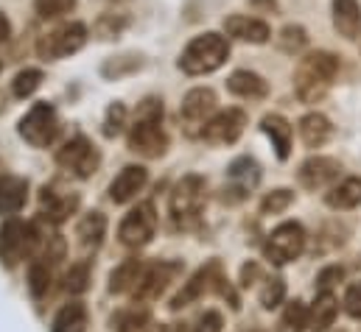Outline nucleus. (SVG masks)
<instances>
[{"label":"nucleus","instance_id":"obj_1","mask_svg":"<svg viewBox=\"0 0 361 332\" xmlns=\"http://www.w3.org/2000/svg\"><path fill=\"white\" fill-rule=\"evenodd\" d=\"M166 148H169V134L163 132V101L149 95L137 103L135 123L129 129V151L146 160H157L166 154Z\"/></svg>","mask_w":361,"mask_h":332},{"label":"nucleus","instance_id":"obj_2","mask_svg":"<svg viewBox=\"0 0 361 332\" xmlns=\"http://www.w3.org/2000/svg\"><path fill=\"white\" fill-rule=\"evenodd\" d=\"M339 73V59L331 51H314L300 59L294 73V92L302 103H317L328 95L331 84Z\"/></svg>","mask_w":361,"mask_h":332},{"label":"nucleus","instance_id":"obj_3","mask_svg":"<svg viewBox=\"0 0 361 332\" xmlns=\"http://www.w3.org/2000/svg\"><path fill=\"white\" fill-rule=\"evenodd\" d=\"M227 56H230V42L221 34L207 31L188 42V48L180 56V70L188 76H204L219 70L227 62Z\"/></svg>","mask_w":361,"mask_h":332},{"label":"nucleus","instance_id":"obj_4","mask_svg":"<svg viewBox=\"0 0 361 332\" xmlns=\"http://www.w3.org/2000/svg\"><path fill=\"white\" fill-rule=\"evenodd\" d=\"M204 201H207V184H204V179L196 176V173L182 176L180 181L174 184V190H171V201H169V210H171L174 224L182 226V229L196 226L199 218H202Z\"/></svg>","mask_w":361,"mask_h":332},{"label":"nucleus","instance_id":"obj_5","mask_svg":"<svg viewBox=\"0 0 361 332\" xmlns=\"http://www.w3.org/2000/svg\"><path fill=\"white\" fill-rule=\"evenodd\" d=\"M85 42H87V25L85 23H65V25L42 34L37 39V53L45 62H54V59H65V56L82 51Z\"/></svg>","mask_w":361,"mask_h":332},{"label":"nucleus","instance_id":"obj_6","mask_svg":"<svg viewBox=\"0 0 361 332\" xmlns=\"http://www.w3.org/2000/svg\"><path fill=\"white\" fill-rule=\"evenodd\" d=\"M59 134V117L51 103H34L20 120V137L34 148H48Z\"/></svg>","mask_w":361,"mask_h":332},{"label":"nucleus","instance_id":"obj_7","mask_svg":"<svg viewBox=\"0 0 361 332\" xmlns=\"http://www.w3.org/2000/svg\"><path fill=\"white\" fill-rule=\"evenodd\" d=\"M302 249H305V229L297 221L280 224L264 243V254L271 265H286V262L297 260Z\"/></svg>","mask_w":361,"mask_h":332},{"label":"nucleus","instance_id":"obj_8","mask_svg":"<svg viewBox=\"0 0 361 332\" xmlns=\"http://www.w3.org/2000/svg\"><path fill=\"white\" fill-rule=\"evenodd\" d=\"M157 232V212H154V204L143 201L137 204L135 210L126 212V218L121 221V229H118V238L123 246L129 249H140L146 246Z\"/></svg>","mask_w":361,"mask_h":332},{"label":"nucleus","instance_id":"obj_9","mask_svg":"<svg viewBox=\"0 0 361 332\" xmlns=\"http://www.w3.org/2000/svg\"><path fill=\"white\" fill-rule=\"evenodd\" d=\"M56 165L71 170L79 179H90L101 167V154L87 137H73L56 151Z\"/></svg>","mask_w":361,"mask_h":332},{"label":"nucleus","instance_id":"obj_10","mask_svg":"<svg viewBox=\"0 0 361 332\" xmlns=\"http://www.w3.org/2000/svg\"><path fill=\"white\" fill-rule=\"evenodd\" d=\"M39 243L37 229L23 224V221H6L0 226V260L6 265H17L23 257H28L31 249Z\"/></svg>","mask_w":361,"mask_h":332},{"label":"nucleus","instance_id":"obj_11","mask_svg":"<svg viewBox=\"0 0 361 332\" xmlns=\"http://www.w3.org/2000/svg\"><path fill=\"white\" fill-rule=\"evenodd\" d=\"M244 129H247V112L244 109H224L204 123L202 140H207L210 146H230L244 134Z\"/></svg>","mask_w":361,"mask_h":332},{"label":"nucleus","instance_id":"obj_12","mask_svg":"<svg viewBox=\"0 0 361 332\" xmlns=\"http://www.w3.org/2000/svg\"><path fill=\"white\" fill-rule=\"evenodd\" d=\"M216 103H219V101H216V92H213L210 87H196V89H190V92L182 98L180 115H182V120H185V126H188V134H196V129H199V134H202V129H204L207 117L213 115Z\"/></svg>","mask_w":361,"mask_h":332},{"label":"nucleus","instance_id":"obj_13","mask_svg":"<svg viewBox=\"0 0 361 332\" xmlns=\"http://www.w3.org/2000/svg\"><path fill=\"white\" fill-rule=\"evenodd\" d=\"M227 181L230 184L224 187V201L238 204V201L247 198L250 190L258 187V181H261V165L255 160H250V157H241V160H235L233 165L227 167Z\"/></svg>","mask_w":361,"mask_h":332},{"label":"nucleus","instance_id":"obj_14","mask_svg":"<svg viewBox=\"0 0 361 332\" xmlns=\"http://www.w3.org/2000/svg\"><path fill=\"white\" fill-rule=\"evenodd\" d=\"M224 276H221V265L213 260V262H207L204 268H199L185 285H182V290L171 299V310H182V307H188L190 302H196V299H202L210 288H219V282H221Z\"/></svg>","mask_w":361,"mask_h":332},{"label":"nucleus","instance_id":"obj_15","mask_svg":"<svg viewBox=\"0 0 361 332\" xmlns=\"http://www.w3.org/2000/svg\"><path fill=\"white\" fill-rule=\"evenodd\" d=\"M180 274V265L177 262H157V265H146L137 288H135V299L140 305L146 302H154L160 299V293L169 288V282H174V276Z\"/></svg>","mask_w":361,"mask_h":332},{"label":"nucleus","instance_id":"obj_16","mask_svg":"<svg viewBox=\"0 0 361 332\" xmlns=\"http://www.w3.org/2000/svg\"><path fill=\"white\" fill-rule=\"evenodd\" d=\"M342 173L339 160L334 157H308L300 170H297V181L305 187V190H322V187H331Z\"/></svg>","mask_w":361,"mask_h":332},{"label":"nucleus","instance_id":"obj_17","mask_svg":"<svg viewBox=\"0 0 361 332\" xmlns=\"http://www.w3.org/2000/svg\"><path fill=\"white\" fill-rule=\"evenodd\" d=\"M146 181H149L146 167L126 165L115 179H112V184H109V198H112L115 204H126V201H132V198L146 187Z\"/></svg>","mask_w":361,"mask_h":332},{"label":"nucleus","instance_id":"obj_18","mask_svg":"<svg viewBox=\"0 0 361 332\" xmlns=\"http://www.w3.org/2000/svg\"><path fill=\"white\" fill-rule=\"evenodd\" d=\"M224 31L233 37V39H241V42H252V45H264L269 42L271 28L264 20H255V17H244V14H233L224 20Z\"/></svg>","mask_w":361,"mask_h":332},{"label":"nucleus","instance_id":"obj_19","mask_svg":"<svg viewBox=\"0 0 361 332\" xmlns=\"http://www.w3.org/2000/svg\"><path fill=\"white\" fill-rule=\"evenodd\" d=\"M79 207V196L76 193H56L54 187H42V215L51 224H62L68 221Z\"/></svg>","mask_w":361,"mask_h":332},{"label":"nucleus","instance_id":"obj_20","mask_svg":"<svg viewBox=\"0 0 361 332\" xmlns=\"http://www.w3.org/2000/svg\"><path fill=\"white\" fill-rule=\"evenodd\" d=\"M339 313V302L331 290H319V296L314 299V305L308 307V330L311 332H328L336 321Z\"/></svg>","mask_w":361,"mask_h":332},{"label":"nucleus","instance_id":"obj_21","mask_svg":"<svg viewBox=\"0 0 361 332\" xmlns=\"http://www.w3.org/2000/svg\"><path fill=\"white\" fill-rule=\"evenodd\" d=\"M334 28L345 39H359L361 37L359 0H334Z\"/></svg>","mask_w":361,"mask_h":332},{"label":"nucleus","instance_id":"obj_22","mask_svg":"<svg viewBox=\"0 0 361 332\" xmlns=\"http://www.w3.org/2000/svg\"><path fill=\"white\" fill-rule=\"evenodd\" d=\"M28 201V181L20 176L0 179V215H17Z\"/></svg>","mask_w":361,"mask_h":332},{"label":"nucleus","instance_id":"obj_23","mask_svg":"<svg viewBox=\"0 0 361 332\" xmlns=\"http://www.w3.org/2000/svg\"><path fill=\"white\" fill-rule=\"evenodd\" d=\"M300 137H302L305 148H322L334 137V126L322 112H311L300 120Z\"/></svg>","mask_w":361,"mask_h":332},{"label":"nucleus","instance_id":"obj_24","mask_svg":"<svg viewBox=\"0 0 361 332\" xmlns=\"http://www.w3.org/2000/svg\"><path fill=\"white\" fill-rule=\"evenodd\" d=\"M261 129H264V134L271 140V146L277 151V160H288V154H291V137H294L291 123L283 115H267L261 120Z\"/></svg>","mask_w":361,"mask_h":332},{"label":"nucleus","instance_id":"obj_25","mask_svg":"<svg viewBox=\"0 0 361 332\" xmlns=\"http://www.w3.org/2000/svg\"><path fill=\"white\" fill-rule=\"evenodd\" d=\"M227 89L238 98H250V101H261L269 95V84L264 82V76L252 73V70H235L227 79Z\"/></svg>","mask_w":361,"mask_h":332},{"label":"nucleus","instance_id":"obj_26","mask_svg":"<svg viewBox=\"0 0 361 332\" xmlns=\"http://www.w3.org/2000/svg\"><path fill=\"white\" fill-rule=\"evenodd\" d=\"M146 265L143 260H123L112 274H109V293H135Z\"/></svg>","mask_w":361,"mask_h":332},{"label":"nucleus","instance_id":"obj_27","mask_svg":"<svg viewBox=\"0 0 361 332\" xmlns=\"http://www.w3.org/2000/svg\"><path fill=\"white\" fill-rule=\"evenodd\" d=\"M325 204L334 210H356L361 204V179L350 176L345 181H339L336 187H331V193L325 196Z\"/></svg>","mask_w":361,"mask_h":332},{"label":"nucleus","instance_id":"obj_28","mask_svg":"<svg viewBox=\"0 0 361 332\" xmlns=\"http://www.w3.org/2000/svg\"><path fill=\"white\" fill-rule=\"evenodd\" d=\"M104 235H106V218H104V212H87V215H82V221L76 226V238H79V243L85 249H98L101 241H104Z\"/></svg>","mask_w":361,"mask_h":332},{"label":"nucleus","instance_id":"obj_29","mask_svg":"<svg viewBox=\"0 0 361 332\" xmlns=\"http://www.w3.org/2000/svg\"><path fill=\"white\" fill-rule=\"evenodd\" d=\"M51 332H87V307H85L82 302L65 305V307L56 313Z\"/></svg>","mask_w":361,"mask_h":332},{"label":"nucleus","instance_id":"obj_30","mask_svg":"<svg viewBox=\"0 0 361 332\" xmlns=\"http://www.w3.org/2000/svg\"><path fill=\"white\" fill-rule=\"evenodd\" d=\"M305 330H308V307L300 299H294V302L286 305V310H283V316L277 321V332H305Z\"/></svg>","mask_w":361,"mask_h":332},{"label":"nucleus","instance_id":"obj_31","mask_svg":"<svg viewBox=\"0 0 361 332\" xmlns=\"http://www.w3.org/2000/svg\"><path fill=\"white\" fill-rule=\"evenodd\" d=\"M308 45V34H305V28L302 25H286L283 31H280V37H277V48L283 51V53H300L302 48Z\"/></svg>","mask_w":361,"mask_h":332},{"label":"nucleus","instance_id":"obj_32","mask_svg":"<svg viewBox=\"0 0 361 332\" xmlns=\"http://www.w3.org/2000/svg\"><path fill=\"white\" fill-rule=\"evenodd\" d=\"M28 288H31L34 299H42L51 290V265L48 262H42V260L31 262V268H28Z\"/></svg>","mask_w":361,"mask_h":332},{"label":"nucleus","instance_id":"obj_33","mask_svg":"<svg viewBox=\"0 0 361 332\" xmlns=\"http://www.w3.org/2000/svg\"><path fill=\"white\" fill-rule=\"evenodd\" d=\"M291 204H294V193H291L288 187H277V190H271L269 196H264L261 212H264V215H280V212H286Z\"/></svg>","mask_w":361,"mask_h":332},{"label":"nucleus","instance_id":"obj_34","mask_svg":"<svg viewBox=\"0 0 361 332\" xmlns=\"http://www.w3.org/2000/svg\"><path fill=\"white\" fill-rule=\"evenodd\" d=\"M39 84H42V73L34 70V68H25V70H20V73L14 76L11 89H14L17 98H28V95H34V92L39 89Z\"/></svg>","mask_w":361,"mask_h":332},{"label":"nucleus","instance_id":"obj_35","mask_svg":"<svg viewBox=\"0 0 361 332\" xmlns=\"http://www.w3.org/2000/svg\"><path fill=\"white\" fill-rule=\"evenodd\" d=\"M286 299V282L280 276H271V279H264V288H261V307L264 310H274L280 307Z\"/></svg>","mask_w":361,"mask_h":332},{"label":"nucleus","instance_id":"obj_36","mask_svg":"<svg viewBox=\"0 0 361 332\" xmlns=\"http://www.w3.org/2000/svg\"><path fill=\"white\" fill-rule=\"evenodd\" d=\"M87 288H90V265L87 262L71 265V271L65 274V290L68 293H85Z\"/></svg>","mask_w":361,"mask_h":332},{"label":"nucleus","instance_id":"obj_37","mask_svg":"<svg viewBox=\"0 0 361 332\" xmlns=\"http://www.w3.org/2000/svg\"><path fill=\"white\" fill-rule=\"evenodd\" d=\"M34 8L42 20H54V17H62V14L73 11L76 0H34Z\"/></svg>","mask_w":361,"mask_h":332},{"label":"nucleus","instance_id":"obj_38","mask_svg":"<svg viewBox=\"0 0 361 332\" xmlns=\"http://www.w3.org/2000/svg\"><path fill=\"white\" fill-rule=\"evenodd\" d=\"M123 126H126V106L115 101V103L106 109V117H104V134H106V137H118V134L123 132Z\"/></svg>","mask_w":361,"mask_h":332},{"label":"nucleus","instance_id":"obj_39","mask_svg":"<svg viewBox=\"0 0 361 332\" xmlns=\"http://www.w3.org/2000/svg\"><path fill=\"white\" fill-rule=\"evenodd\" d=\"M126 28V17H115V14H104L98 23H95V34L101 37V39H112V37H118L121 31Z\"/></svg>","mask_w":361,"mask_h":332},{"label":"nucleus","instance_id":"obj_40","mask_svg":"<svg viewBox=\"0 0 361 332\" xmlns=\"http://www.w3.org/2000/svg\"><path fill=\"white\" fill-rule=\"evenodd\" d=\"M118 332H152V316L146 310H135L121 321Z\"/></svg>","mask_w":361,"mask_h":332},{"label":"nucleus","instance_id":"obj_41","mask_svg":"<svg viewBox=\"0 0 361 332\" xmlns=\"http://www.w3.org/2000/svg\"><path fill=\"white\" fill-rule=\"evenodd\" d=\"M140 68V59H135V56H123V59H115V62H106L104 65V76H123V73H129V70H137Z\"/></svg>","mask_w":361,"mask_h":332},{"label":"nucleus","instance_id":"obj_42","mask_svg":"<svg viewBox=\"0 0 361 332\" xmlns=\"http://www.w3.org/2000/svg\"><path fill=\"white\" fill-rule=\"evenodd\" d=\"M39 260H42V262H48V265H56L59 260H65V241H62L59 235L48 238L45 251H42V257H39Z\"/></svg>","mask_w":361,"mask_h":332},{"label":"nucleus","instance_id":"obj_43","mask_svg":"<svg viewBox=\"0 0 361 332\" xmlns=\"http://www.w3.org/2000/svg\"><path fill=\"white\" fill-rule=\"evenodd\" d=\"M342 276H345V271H342L339 265H331V268L319 271V276H317V288H319V290H331L336 282H342Z\"/></svg>","mask_w":361,"mask_h":332},{"label":"nucleus","instance_id":"obj_44","mask_svg":"<svg viewBox=\"0 0 361 332\" xmlns=\"http://www.w3.org/2000/svg\"><path fill=\"white\" fill-rule=\"evenodd\" d=\"M345 310H348L353 319H361V285L348 288V293H345Z\"/></svg>","mask_w":361,"mask_h":332},{"label":"nucleus","instance_id":"obj_45","mask_svg":"<svg viewBox=\"0 0 361 332\" xmlns=\"http://www.w3.org/2000/svg\"><path fill=\"white\" fill-rule=\"evenodd\" d=\"M193 332H221V316H219L216 310L204 313V316L199 319V324L193 327Z\"/></svg>","mask_w":361,"mask_h":332},{"label":"nucleus","instance_id":"obj_46","mask_svg":"<svg viewBox=\"0 0 361 332\" xmlns=\"http://www.w3.org/2000/svg\"><path fill=\"white\" fill-rule=\"evenodd\" d=\"M255 276H258V265H255V262H250V265H244V288H250Z\"/></svg>","mask_w":361,"mask_h":332},{"label":"nucleus","instance_id":"obj_47","mask_svg":"<svg viewBox=\"0 0 361 332\" xmlns=\"http://www.w3.org/2000/svg\"><path fill=\"white\" fill-rule=\"evenodd\" d=\"M8 37H11V25H8L6 14H0V42H6Z\"/></svg>","mask_w":361,"mask_h":332},{"label":"nucleus","instance_id":"obj_48","mask_svg":"<svg viewBox=\"0 0 361 332\" xmlns=\"http://www.w3.org/2000/svg\"><path fill=\"white\" fill-rule=\"evenodd\" d=\"M252 6H261V8H277L274 0H252Z\"/></svg>","mask_w":361,"mask_h":332},{"label":"nucleus","instance_id":"obj_49","mask_svg":"<svg viewBox=\"0 0 361 332\" xmlns=\"http://www.w3.org/2000/svg\"><path fill=\"white\" fill-rule=\"evenodd\" d=\"M106 3H126V0H106Z\"/></svg>","mask_w":361,"mask_h":332}]
</instances>
